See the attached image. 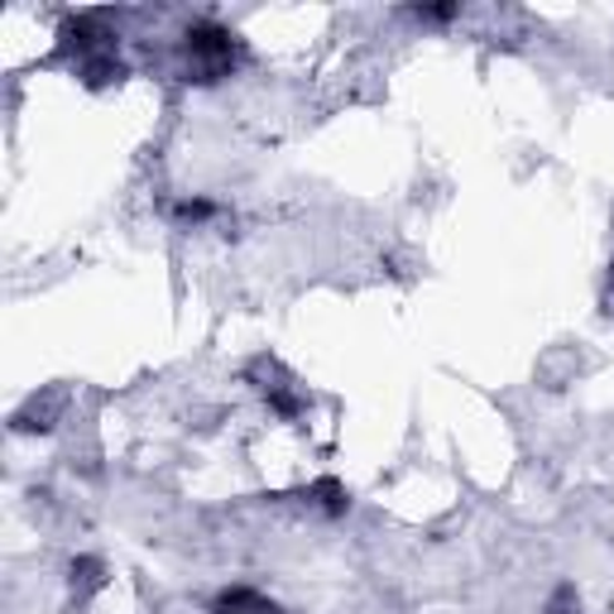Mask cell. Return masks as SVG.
I'll use <instances>...</instances> for the list:
<instances>
[{
  "instance_id": "obj_1",
  "label": "cell",
  "mask_w": 614,
  "mask_h": 614,
  "mask_svg": "<svg viewBox=\"0 0 614 614\" xmlns=\"http://www.w3.org/2000/svg\"><path fill=\"white\" fill-rule=\"evenodd\" d=\"M178 53H183V72H187V82H197V86H216V82H226L231 72L241 68L245 43H241V34H236L231 24L212 20V14H202V20H187V24H183V34H178Z\"/></svg>"
},
{
  "instance_id": "obj_2",
  "label": "cell",
  "mask_w": 614,
  "mask_h": 614,
  "mask_svg": "<svg viewBox=\"0 0 614 614\" xmlns=\"http://www.w3.org/2000/svg\"><path fill=\"white\" fill-rule=\"evenodd\" d=\"M303 500L313 504L321 519H346V514H350V490H346L336 475H317L313 485L303 490Z\"/></svg>"
},
{
  "instance_id": "obj_3",
  "label": "cell",
  "mask_w": 614,
  "mask_h": 614,
  "mask_svg": "<svg viewBox=\"0 0 614 614\" xmlns=\"http://www.w3.org/2000/svg\"><path fill=\"white\" fill-rule=\"evenodd\" d=\"M106 562L96 557V552H78V557L68 562V586L78 591V601H92L96 591H106Z\"/></svg>"
},
{
  "instance_id": "obj_4",
  "label": "cell",
  "mask_w": 614,
  "mask_h": 614,
  "mask_svg": "<svg viewBox=\"0 0 614 614\" xmlns=\"http://www.w3.org/2000/svg\"><path fill=\"white\" fill-rule=\"evenodd\" d=\"M212 614H279V605L265 601L255 586H226L212 601Z\"/></svg>"
},
{
  "instance_id": "obj_5",
  "label": "cell",
  "mask_w": 614,
  "mask_h": 614,
  "mask_svg": "<svg viewBox=\"0 0 614 614\" xmlns=\"http://www.w3.org/2000/svg\"><path fill=\"white\" fill-rule=\"evenodd\" d=\"M216 216H222V202H212V197H202V193L173 202V222H178L183 231H202V226H212Z\"/></svg>"
},
{
  "instance_id": "obj_6",
  "label": "cell",
  "mask_w": 614,
  "mask_h": 614,
  "mask_svg": "<svg viewBox=\"0 0 614 614\" xmlns=\"http://www.w3.org/2000/svg\"><path fill=\"white\" fill-rule=\"evenodd\" d=\"M408 20H418V24H451V20H461V6L451 0V6H413V10H403Z\"/></svg>"
},
{
  "instance_id": "obj_7",
  "label": "cell",
  "mask_w": 614,
  "mask_h": 614,
  "mask_svg": "<svg viewBox=\"0 0 614 614\" xmlns=\"http://www.w3.org/2000/svg\"><path fill=\"white\" fill-rule=\"evenodd\" d=\"M548 614H581V591L572 586V581H562V586L552 591V601H548Z\"/></svg>"
},
{
  "instance_id": "obj_8",
  "label": "cell",
  "mask_w": 614,
  "mask_h": 614,
  "mask_svg": "<svg viewBox=\"0 0 614 614\" xmlns=\"http://www.w3.org/2000/svg\"><path fill=\"white\" fill-rule=\"evenodd\" d=\"M601 307L614 317V265H610V274H605V294H601Z\"/></svg>"
}]
</instances>
